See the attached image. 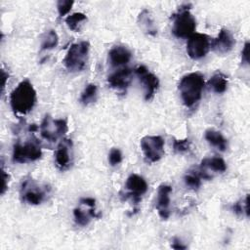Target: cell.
<instances>
[{
	"label": "cell",
	"mask_w": 250,
	"mask_h": 250,
	"mask_svg": "<svg viewBox=\"0 0 250 250\" xmlns=\"http://www.w3.org/2000/svg\"><path fill=\"white\" fill-rule=\"evenodd\" d=\"M1 171H2V180H3V182H2V188H1V194L3 195L5 193V191L8 189L9 182H10V175L8 173H6L3 165H2Z\"/></svg>",
	"instance_id": "29"
},
{
	"label": "cell",
	"mask_w": 250,
	"mask_h": 250,
	"mask_svg": "<svg viewBox=\"0 0 250 250\" xmlns=\"http://www.w3.org/2000/svg\"><path fill=\"white\" fill-rule=\"evenodd\" d=\"M235 45V40L231 32L227 28H222L218 36L211 41V48L220 55L228 54Z\"/></svg>",
	"instance_id": "17"
},
{
	"label": "cell",
	"mask_w": 250,
	"mask_h": 250,
	"mask_svg": "<svg viewBox=\"0 0 250 250\" xmlns=\"http://www.w3.org/2000/svg\"><path fill=\"white\" fill-rule=\"evenodd\" d=\"M97 97H98V87L96 84L90 83L86 85V87L82 91L79 101L83 105H89L96 102Z\"/></svg>",
	"instance_id": "25"
},
{
	"label": "cell",
	"mask_w": 250,
	"mask_h": 250,
	"mask_svg": "<svg viewBox=\"0 0 250 250\" xmlns=\"http://www.w3.org/2000/svg\"><path fill=\"white\" fill-rule=\"evenodd\" d=\"M231 211L237 216L242 215L244 212V203H241V201H237L233 203L231 206Z\"/></svg>",
	"instance_id": "31"
},
{
	"label": "cell",
	"mask_w": 250,
	"mask_h": 250,
	"mask_svg": "<svg viewBox=\"0 0 250 250\" xmlns=\"http://www.w3.org/2000/svg\"><path fill=\"white\" fill-rule=\"evenodd\" d=\"M90 52V43L80 41L73 43L67 50L62 63L69 72L82 71L87 64Z\"/></svg>",
	"instance_id": "6"
},
{
	"label": "cell",
	"mask_w": 250,
	"mask_h": 250,
	"mask_svg": "<svg viewBox=\"0 0 250 250\" xmlns=\"http://www.w3.org/2000/svg\"><path fill=\"white\" fill-rule=\"evenodd\" d=\"M241 62L242 64H249V42L246 41L241 51Z\"/></svg>",
	"instance_id": "30"
},
{
	"label": "cell",
	"mask_w": 250,
	"mask_h": 250,
	"mask_svg": "<svg viewBox=\"0 0 250 250\" xmlns=\"http://www.w3.org/2000/svg\"><path fill=\"white\" fill-rule=\"evenodd\" d=\"M96 211V200L92 197H83L79 200V205L73 210L74 222L77 226L86 227L95 218H100Z\"/></svg>",
	"instance_id": "10"
},
{
	"label": "cell",
	"mask_w": 250,
	"mask_h": 250,
	"mask_svg": "<svg viewBox=\"0 0 250 250\" xmlns=\"http://www.w3.org/2000/svg\"><path fill=\"white\" fill-rule=\"evenodd\" d=\"M201 176L198 171V168H191L187 171V173L184 176V182L187 187L193 190H197L201 186Z\"/></svg>",
	"instance_id": "23"
},
{
	"label": "cell",
	"mask_w": 250,
	"mask_h": 250,
	"mask_svg": "<svg viewBox=\"0 0 250 250\" xmlns=\"http://www.w3.org/2000/svg\"><path fill=\"white\" fill-rule=\"evenodd\" d=\"M41 137L49 143H56L68 131L66 118H53L46 114L39 126Z\"/></svg>",
	"instance_id": "7"
},
{
	"label": "cell",
	"mask_w": 250,
	"mask_h": 250,
	"mask_svg": "<svg viewBox=\"0 0 250 250\" xmlns=\"http://www.w3.org/2000/svg\"><path fill=\"white\" fill-rule=\"evenodd\" d=\"M138 24L142 31L147 35L155 36L157 34L156 23L147 9H143L138 15Z\"/></svg>",
	"instance_id": "19"
},
{
	"label": "cell",
	"mask_w": 250,
	"mask_h": 250,
	"mask_svg": "<svg viewBox=\"0 0 250 250\" xmlns=\"http://www.w3.org/2000/svg\"><path fill=\"white\" fill-rule=\"evenodd\" d=\"M190 148V141L188 139L183 140H174L173 141V149L177 153L188 152Z\"/></svg>",
	"instance_id": "26"
},
{
	"label": "cell",
	"mask_w": 250,
	"mask_h": 250,
	"mask_svg": "<svg viewBox=\"0 0 250 250\" xmlns=\"http://www.w3.org/2000/svg\"><path fill=\"white\" fill-rule=\"evenodd\" d=\"M51 193V187L40 183L32 177L22 179L20 188V196L22 202L29 205H39L47 200Z\"/></svg>",
	"instance_id": "4"
},
{
	"label": "cell",
	"mask_w": 250,
	"mask_h": 250,
	"mask_svg": "<svg viewBox=\"0 0 250 250\" xmlns=\"http://www.w3.org/2000/svg\"><path fill=\"white\" fill-rule=\"evenodd\" d=\"M207 85L214 93L223 94L228 89V85H229L228 76L221 71H217L208 80Z\"/></svg>",
	"instance_id": "20"
},
{
	"label": "cell",
	"mask_w": 250,
	"mask_h": 250,
	"mask_svg": "<svg viewBox=\"0 0 250 250\" xmlns=\"http://www.w3.org/2000/svg\"><path fill=\"white\" fill-rule=\"evenodd\" d=\"M172 187L162 184L158 187L156 193L155 209L162 220H167L170 216V201H171Z\"/></svg>",
	"instance_id": "15"
},
{
	"label": "cell",
	"mask_w": 250,
	"mask_h": 250,
	"mask_svg": "<svg viewBox=\"0 0 250 250\" xmlns=\"http://www.w3.org/2000/svg\"><path fill=\"white\" fill-rule=\"evenodd\" d=\"M211 49L210 37L204 33H193L188 38L187 53L191 60L204 58Z\"/></svg>",
	"instance_id": "11"
},
{
	"label": "cell",
	"mask_w": 250,
	"mask_h": 250,
	"mask_svg": "<svg viewBox=\"0 0 250 250\" xmlns=\"http://www.w3.org/2000/svg\"><path fill=\"white\" fill-rule=\"evenodd\" d=\"M42 156V146L34 136H30L23 141H17L13 146L12 159L16 163L25 164L34 162Z\"/></svg>",
	"instance_id": "5"
},
{
	"label": "cell",
	"mask_w": 250,
	"mask_h": 250,
	"mask_svg": "<svg viewBox=\"0 0 250 250\" xmlns=\"http://www.w3.org/2000/svg\"><path fill=\"white\" fill-rule=\"evenodd\" d=\"M134 72L144 86L145 100L146 101L152 100L159 87L158 77L154 73L149 71V69L146 65H139L138 67L135 68Z\"/></svg>",
	"instance_id": "12"
},
{
	"label": "cell",
	"mask_w": 250,
	"mask_h": 250,
	"mask_svg": "<svg viewBox=\"0 0 250 250\" xmlns=\"http://www.w3.org/2000/svg\"><path fill=\"white\" fill-rule=\"evenodd\" d=\"M131 58V51L123 45L113 46L108 52V62L114 67H119L127 64L130 62Z\"/></svg>",
	"instance_id": "18"
},
{
	"label": "cell",
	"mask_w": 250,
	"mask_h": 250,
	"mask_svg": "<svg viewBox=\"0 0 250 250\" xmlns=\"http://www.w3.org/2000/svg\"><path fill=\"white\" fill-rule=\"evenodd\" d=\"M133 77V71L129 67H122L107 77V83L110 88L117 92H125L129 87Z\"/></svg>",
	"instance_id": "16"
},
{
	"label": "cell",
	"mask_w": 250,
	"mask_h": 250,
	"mask_svg": "<svg viewBox=\"0 0 250 250\" xmlns=\"http://www.w3.org/2000/svg\"><path fill=\"white\" fill-rule=\"evenodd\" d=\"M72 142L69 139H62L58 145L55 152V162L61 171L69 169L72 164Z\"/></svg>",
	"instance_id": "14"
},
{
	"label": "cell",
	"mask_w": 250,
	"mask_h": 250,
	"mask_svg": "<svg viewBox=\"0 0 250 250\" xmlns=\"http://www.w3.org/2000/svg\"><path fill=\"white\" fill-rule=\"evenodd\" d=\"M190 4H183L172 15V33L177 38H188L196 29V20L190 12Z\"/></svg>",
	"instance_id": "3"
},
{
	"label": "cell",
	"mask_w": 250,
	"mask_h": 250,
	"mask_svg": "<svg viewBox=\"0 0 250 250\" xmlns=\"http://www.w3.org/2000/svg\"><path fill=\"white\" fill-rule=\"evenodd\" d=\"M59 44V36L54 29H49L41 36V51H50L56 48Z\"/></svg>",
	"instance_id": "22"
},
{
	"label": "cell",
	"mask_w": 250,
	"mask_h": 250,
	"mask_svg": "<svg viewBox=\"0 0 250 250\" xmlns=\"http://www.w3.org/2000/svg\"><path fill=\"white\" fill-rule=\"evenodd\" d=\"M204 86L205 80L202 73L190 72L184 75L178 86L183 104L187 107L194 106L202 97Z\"/></svg>",
	"instance_id": "2"
},
{
	"label": "cell",
	"mask_w": 250,
	"mask_h": 250,
	"mask_svg": "<svg viewBox=\"0 0 250 250\" xmlns=\"http://www.w3.org/2000/svg\"><path fill=\"white\" fill-rule=\"evenodd\" d=\"M244 212L247 217H249V195L247 194L244 199Z\"/></svg>",
	"instance_id": "33"
},
{
	"label": "cell",
	"mask_w": 250,
	"mask_h": 250,
	"mask_svg": "<svg viewBox=\"0 0 250 250\" xmlns=\"http://www.w3.org/2000/svg\"><path fill=\"white\" fill-rule=\"evenodd\" d=\"M197 168L202 179L211 180L214 174L224 173L227 170V164L225 160L219 156L205 157L201 160Z\"/></svg>",
	"instance_id": "13"
},
{
	"label": "cell",
	"mask_w": 250,
	"mask_h": 250,
	"mask_svg": "<svg viewBox=\"0 0 250 250\" xmlns=\"http://www.w3.org/2000/svg\"><path fill=\"white\" fill-rule=\"evenodd\" d=\"M164 140L161 136L149 135L141 139V149L143 151L145 160L147 163H155L159 161L165 153Z\"/></svg>",
	"instance_id": "8"
},
{
	"label": "cell",
	"mask_w": 250,
	"mask_h": 250,
	"mask_svg": "<svg viewBox=\"0 0 250 250\" xmlns=\"http://www.w3.org/2000/svg\"><path fill=\"white\" fill-rule=\"evenodd\" d=\"M148 185L145 178L138 174H131L125 183V189L124 193H120L125 200H131L134 204H138L142 196L147 191Z\"/></svg>",
	"instance_id": "9"
},
{
	"label": "cell",
	"mask_w": 250,
	"mask_h": 250,
	"mask_svg": "<svg viewBox=\"0 0 250 250\" xmlns=\"http://www.w3.org/2000/svg\"><path fill=\"white\" fill-rule=\"evenodd\" d=\"M87 21V16L84 13L76 12L65 18L67 27L72 31H79L84 22Z\"/></svg>",
	"instance_id": "24"
},
{
	"label": "cell",
	"mask_w": 250,
	"mask_h": 250,
	"mask_svg": "<svg viewBox=\"0 0 250 250\" xmlns=\"http://www.w3.org/2000/svg\"><path fill=\"white\" fill-rule=\"evenodd\" d=\"M10 105L16 115H26L36 104L37 94L32 83L24 79L10 94Z\"/></svg>",
	"instance_id": "1"
},
{
	"label": "cell",
	"mask_w": 250,
	"mask_h": 250,
	"mask_svg": "<svg viewBox=\"0 0 250 250\" xmlns=\"http://www.w3.org/2000/svg\"><path fill=\"white\" fill-rule=\"evenodd\" d=\"M2 75H3V78H4V81H3V90H4V88L6 86V80L9 77V74L6 73V71L4 69H2Z\"/></svg>",
	"instance_id": "34"
},
{
	"label": "cell",
	"mask_w": 250,
	"mask_h": 250,
	"mask_svg": "<svg viewBox=\"0 0 250 250\" xmlns=\"http://www.w3.org/2000/svg\"><path fill=\"white\" fill-rule=\"evenodd\" d=\"M171 247L173 249H177V250H182V249H186L187 246L184 244V242H182V240L178 237H174L171 243Z\"/></svg>",
	"instance_id": "32"
},
{
	"label": "cell",
	"mask_w": 250,
	"mask_h": 250,
	"mask_svg": "<svg viewBox=\"0 0 250 250\" xmlns=\"http://www.w3.org/2000/svg\"><path fill=\"white\" fill-rule=\"evenodd\" d=\"M73 4H74V1H72V0H60V1H58L57 9H58L59 16L61 18H62L65 15H67L70 12Z\"/></svg>",
	"instance_id": "27"
},
{
	"label": "cell",
	"mask_w": 250,
	"mask_h": 250,
	"mask_svg": "<svg viewBox=\"0 0 250 250\" xmlns=\"http://www.w3.org/2000/svg\"><path fill=\"white\" fill-rule=\"evenodd\" d=\"M205 140L214 147L221 151H225L228 147V142L223 134L215 129H208L204 134Z\"/></svg>",
	"instance_id": "21"
},
{
	"label": "cell",
	"mask_w": 250,
	"mask_h": 250,
	"mask_svg": "<svg viewBox=\"0 0 250 250\" xmlns=\"http://www.w3.org/2000/svg\"><path fill=\"white\" fill-rule=\"evenodd\" d=\"M123 156H122V152L119 148L113 147L110 149L109 153H108V162L111 166H117L118 164H120L122 162Z\"/></svg>",
	"instance_id": "28"
}]
</instances>
